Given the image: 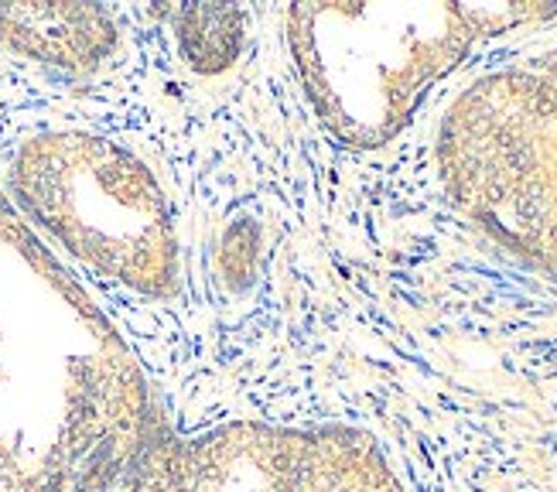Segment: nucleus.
Masks as SVG:
<instances>
[{
  "label": "nucleus",
  "instance_id": "nucleus-1",
  "mask_svg": "<svg viewBox=\"0 0 557 492\" xmlns=\"http://www.w3.org/2000/svg\"><path fill=\"white\" fill-rule=\"evenodd\" d=\"M547 17L541 4H298L287 45L325 127L376 147L479 41Z\"/></svg>",
  "mask_w": 557,
  "mask_h": 492
},
{
  "label": "nucleus",
  "instance_id": "nucleus-2",
  "mask_svg": "<svg viewBox=\"0 0 557 492\" xmlns=\"http://www.w3.org/2000/svg\"><path fill=\"white\" fill-rule=\"evenodd\" d=\"M11 195L62 250L140 298H168L182 278L172 209L124 144L86 131H45L17 144Z\"/></svg>",
  "mask_w": 557,
  "mask_h": 492
},
{
  "label": "nucleus",
  "instance_id": "nucleus-3",
  "mask_svg": "<svg viewBox=\"0 0 557 492\" xmlns=\"http://www.w3.org/2000/svg\"><path fill=\"white\" fill-rule=\"evenodd\" d=\"M438 171L472 223L557 274V52L496 69L458 96Z\"/></svg>",
  "mask_w": 557,
  "mask_h": 492
},
{
  "label": "nucleus",
  "instance_id": "nucleus-4",
  "mask_svg": "<svg viewBox=\"0 0 557 492\" xmlns=\"http://www.w3.org/2000/svg\"><path fill=\"white\" fill-rule=\"evenodd\" d=\"M131 492H404V482L367 431L236 421L158 431Z\"/></svg>",
  "mask_w": 557,
  "mask_h": 492
},
{
  "label": "nucleus",
  "instance_id": "nucleus-5",
  "mask_svg": "<svg viewBox=\"0 0 557 492\" xmlns=\"http://www.w3.org/2000/svg\"><path fill=\"white\" fill-rule=\"evenodd\" d=\"M116 38L110 11L92 4H0V45L48 69H100Z\"/></svg>",
  "mask_w": 557,
  "mask_h": 492
},
{
  "label": "nucleus",
  "instance_id": "nucleus-6",
  "mask_svg": "<svg viewBox=\"0 0 557 492\" xmlns=\"http://www.w3.org/2000/svg\"><path fill=\"white\" fill-rule=\"evenodd\" d=\"M175 32L185 62L202 76H220L244 52V11L226 4L178 8Z\"/></svg>",
  "mask_w": 557,
  "mask_h": 492
}]
</instances>
